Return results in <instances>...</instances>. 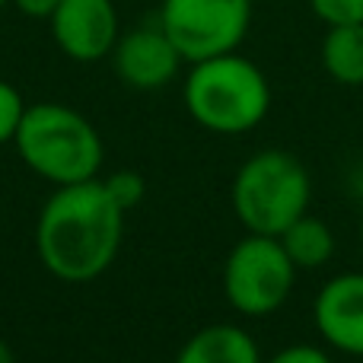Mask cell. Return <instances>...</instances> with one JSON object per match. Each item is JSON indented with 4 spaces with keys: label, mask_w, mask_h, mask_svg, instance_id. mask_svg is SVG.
Here are the masks:
<instances>
[{
    "label": "cell",
    "mask_w": 363,
    "mask_h": 363,
    "mask_svg": "<svg viewBox=\"0 0 363 363\" xmlns=\"http://www.w3.org/2000/svg\"><path fill=\"white\" fill-rule=\"evenodd\" d=\"M125 239V211L102 179L55 188L35 220L42 268L64 284H89L112 268Z\"/></svg>",
    "instance_id": "6da1fadb"
},
{
    "label": "cell",
    "mask_w": 363,
    "mask_h": 363,
    "mask_svg": "<svg viewBox=\"0 0 363 363\" xmlns=\"http://www.w3.org/2000/svg\"><path fill=\"white\" fill-rule=\"evenodd\" d=\"M182 99L194 125L213 134H245L268 118L271 86L255 61L226 51L191 64Z\"/></svg>",
    "instance_id": "7a4b0ae2"
},
{
    "label": "cell",
    "mask_w": 363,
    "mask_h": 363,
    "mask_svg": "<svg viewBox=\"0 0 363 363\" xmlns=\"http://www.w3.org/2000/svg\"><path fill=\"white\" fill-rule=\"evenodd\" d=\"M13 144L19 160L55 188L96 179L106 160L96 125L64 102H35L26 108Z\"/></svg>",
    "instance_id": "3957f363"
},
{
    "label": "cell",
    "mask_w": 363,
    "mask_h": 363,
    "mask_svg": "<svg viewBox=\"0 0 363 363\" xmlns=\"http://www.w3.org/2000/svg\"><path fill=\"white\" fill-rule=\"evenodd\" d=\"M313 182L294 153L262 150L239 166L233 179V213L245 233L281 236L294 220L309 213Z\"/></svg>",
    "instance_id": "277c9868"
},
{
    "label": "cell",
    "mask_w": 363,
    "mask_h": 363,
    "mask_svg": "<svg viewBox=\"0 0 363 363\" xmlns=\"http://www.w3.org/2000/svg\"><path fill=\"white\" fill-rule=\"evenodd\" d=\"M296 284V264L277 236L245 233L223 262V294L236 313L271 315L287 303Z\"/></svg>",
    "instance_id": "5b68a950"
},
{
    "label": "cell",
    "mask_w": 363,
    "mask_h": 363,
    "mask_svg": "<svg viewBox=\"0 0 363 363\" xmlns=\"http://www.w3.org/2000/svg\"><path fill=\"white\" fill-rule=\"evenodd\" d=\"M160 26L188 64L226 55L252 26V0H163Z\"/></svg>",
    "instance_id": "8992f818"
},
{
    "label": "cell",
    "mask_w": 363,
    "mask_h": 363,
    "mask_svg": "<svg viewBox=\"0 0 363 363\" xmlns=\"http://www.w3.org/2000/svg\"><path fill=\"white\" fill-rule=\"evenodd\" d=\"M48 26L57 48L80 64L108 57L121 38L118 10L112 0H61Z\"/></svg>",
    "instance_id": "52a82bcc"
},
{
    "label": "cell",
    "mask_w": 363,
    "mask_h": 363,
    "mask_svg": "<svg viewBox=\"0 0 363 363\" xmlns=\"http://www.w3.org/2000/svg\"><path fill=\"white\" fill-rule=\"evenodd\" d=\"M182 64H185V57L179 55V48L160 23L125 32L112 48V67L118 80L138 93H153V89L169 86Z\"/></svg>",
    "instance_id": "ba28073f"
},
{
    "label": "cell",
    "mask_w": 363,
    "mask_h": 363,
    "mask_svg": "<svg viewBox=\"0 0 363 363\" xmlns=\"http://www.w3.org/2000/svg\"><path fill=\"white\" fill-rule=\"evenodd\" d=\"M313 319L325 345L347 357H363V271L335 274L322 284Z\"/></svg>",
    "instance_id": "9c48e42d"
},
{
    "label": "cell",
    "mask_w": 363,
    "mask_h": 363,
    "mask_svg": "<svg viewBox=\"0 0 363 363\" xmlns=\"http://www.w3.org/2000/svg\"><path fill=\"white\" fill-rule=\"evenodd\" d=\"M172 363H264L258 354V345L245 328L217 322L204 325L182 345Z\"/></svg>",
    "instance_id": "30bf717a"
},
{
    "label": "cell",
    "mask_w": 363,
    "mask_h": 363,
    "mask_svg": "<svg viewBox=\"0 0 363 363\" xmlns=\"http://www.w3.org/2000/svg\"><path fill=\"white\" fill-rule=\"evenodd\" d=\"M322 67L341 86H363V23L328 26L322 38Z\"/></svg>",
    "instance_id": "8fae6325"
},
{
    "label": "cell",
    "mask_w": 363,
    "mask_h": 363,
    "mask_svg": "<svg viewBox=\"0 0 363 363\" xmlns=\"http://www.w3.org/2000/svg\"><path fill=\"white\" fill-rule=\"evenodd\" d=\"M277 239L290 255V262L296 264V271L322 268L335 255V233L328 230L325 220L313 217V213H303L300 220H294Z\"/></svg>",
    "instance_id": "7c38bea8"
},
{
    "label": "cell",
    "mask_w": 363,
    "mask_h": 363,
    "mask_svg": "<svg viewBox=\"0 0 363 363\" xmlns=\"http://www.w3.org/2000/svg\"><path fill=\"white\" fill-rule=\"evenodd\" d=\"M102 185H106V191L112 194V201L121 207V211H131V207H138L140 201H144L147 194V182L140 172L134 169H121V172H112L108 179H102Z\"/></svg>",
    "instance_id": "4fadbf2b"
},
{
    "label": "cell",
    "mask_w": 363,
    "mask_h": 363,
    "mask_svg": "<svg viewBox=\"0 0 363 363\" xmlns=\"http://www.w3.org/2000/svg\"><path fill=\"white\" fill-rule=\"evenodd\" d=\"M26 108L29 106L23 102V93L13 83L0 80V144H13L19 125H23Z\"/></svg>",
    "instance_id": "5bb4252c"
},
{
    "label": "cell",
    "mask_w": 363,
    "mask_h": 363,
    "mask_svg": "<svg viewBox=\"0 0 363 363\" xmlns=\"http://www.w3.org/2000/svg\"><path fill=\"white\" fill-rule=\"evenodd\" d=\"M309 6L328 26L363 23V0H309Z\"/></svg>",
    "instance_id": "9a60e30c"
},
{
    "label": "cell",
    "mask_w": 363,
    "mask_h": 363,
    "mask_svg": "<svg viewBox=\"0 0 363 363\" xmlns=\"http://www.w3.org/2000/svg\"><path fill=\"white\" fill-rule=\"evenodd\" d=\"M264 363H332V357L315 345H290Z\"/></svg>",
    "instance_id": "2e32d148"
},
{
    "label": "cell",
    "mask_w": 363,
    "mask_h": 363,
    "mask_svg": "<svg viewBox=\"0 0 363 363\" xmlns=\"http://www.w3.org/2000/svg\"><path fill=\"white\" fill-rule=\"evenodd\" d=\"M10 4L29 19H51L61 0H10Z\"/></svg>",
    "instance_id": "e0dca14e"
},
{
    "label": "cell",
    "mask_w": 363,
    "mask_h": 363,
    "mask_svg": "<svg viewBox=\"0 0 363 363\" xmlns=\"http://www.w3.org/2000/svg\"><path fill=\"white\" fill-rule=\"evenodd\" d=\"M0 363H16V357H13V351H10V345H6L4 338H0Z\"/></svg>",
    "instance_id": "ac0fdd59"
},
{
    "label": "cell",
    "mask_w": 363,
    "mask_h": 363,
    "mask_svg": "<svg viewBox=\"0 0 363 363\" xmlns=\"http://www.w3.org/2000/svg\"><path fill=\"white\" fill-rule=\"evenodd\" d=\"M360 242H363V217H360Z\"/></svg>",
    "instance_id": "d6986e66"
},
{
    "label": "cell",
    "mask_w": 363,
    "mask_h": 363,
    "mask_svg": "<svg viewBox=\"0 0 363 363\" xmlns=\"http://www.w3.org/2000/svg\"><path fill=\"white\" fill-rule=\"evenodd\" d=\"M6 4H10V0H0V10H4V6H6Z\"/></svg>",
    "instance_id": "ffe728a7"
}]
</instances>
